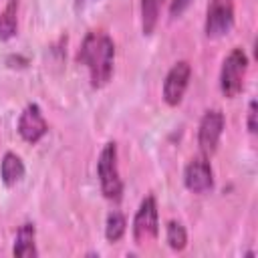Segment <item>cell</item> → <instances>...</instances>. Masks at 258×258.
Wrapping results in <instances>:
<instances>
[{"label": "cell", "instance_id": "obj_1", "mask_svg": "<svg viewBox=\"0 0 258 258\" xmlns=\"http://www.w3.org/2000/svg\"><path fill=\"white\" fill-rule=\"evenodd\" d=\"M77 60L87 67L91 87H95V89L105 87L113 75V64H115L113 38L109 34L97 32V30L87 32L81 46H79Z\"/></svg>", "mask_w": 258, "mask_h": 258}, {"label": "cell", "instance_id": "obj_2", "mask_svg": "<svg viewBox=\"0 0 258 258\" xmlns=\"http://www.w3.org/2000/svg\"><path fill=\"white\" fill-rule=\"evenodd\" d=\"M97 177L101 191L107 200L119 202L123 198V181L119 175V165H117V143L107 141L99 153L97 159Z\"/></svg>", "mask_w": 258, "mask_h": 258}, {"label": "cell", "instance_id": "obj_3", "mask_svg": "<svg viewBox=\"0 0 258 258\" xmlns=\"http://www.w3.org/2000/svg\"><path fill=\"white\" fill-rule=\"evenodd\" d=\"M246 69H248L246 52L240 46L232 48L226 54V58L222 62V69H220V91L224 93V97L232 99V97L242 93Z\"/></svg>", "mask_w": 258, "mask_h": 258}, {"label": "cell", "instance_id": "obj_4", "mask_svg": "<svg viewBox=\"0 0 258 258\" xmlns=\"http://www.w3.org/2000/svg\"><path fill=\"white\" fill-rule=\"evenodd\" d=\"M159 234V216L157 202L153 196H145L133 218V240L137 244H147Z\"/></svg>", "mask_w": 258, "mask_h": 258}, {"label": "cell", "instance_id": "obj_5", "mask_svg": "<svg viewBox=\"0 0 258 258\" xmlns=\"http://www.w3.org/2000/svg\"><path fill=\"white\" fill-rule=\"evenodd\" d=\"M234 26V2L232 0H210L206 10L204 30L210 38H220L228 34Z\"/></svg>", "mask_w": 258, "mask_h": 258}, {"label": "cell", "instance_id": "obj_6", "mask_svg": "<svg viewBox=\"0 0 258 258\" xmlns=\"http://www.w3.org/2000/svg\"><path fill=\"white\" fill-rule=\"evenodd\" d=\"M224 125H226V119H224V113L220 109H208L204 113L200 127H198V145H200L202 155L210 157L218 149Z\"/></svg>", "mask_w": 258, "mask_h": 258}, {"label": "cell", "instance_id": "obj_7", "mask_svg": "<svg viewBox=\"0 0 258 258\" xmlns=\"http://www.w3.org/2000/svg\"><path fill=\"white\" fill-rule=\"evenodd\" d=\"M189 77H191V64L187 60H177L167 71L163 81V101L169 107H175L181 103L183 93L189 85Z\"/></svg>", "mask_w": 258, "mask_h": 258}, {"label": "cell", "instance_id": "obj_8", "mask_svg": "<svg viewBox=\"0 0 258 258\" xmlns=\"http://www.w3.org/2000/svg\"><path fill=\"white\" fill-rule=\"evenodd\" d=\"M16 129H18V135L26 143H38L46 135L48 123H46V119H44V115L36 103H28L22 109L18 123H16Z\"/></svg>", "mask_w": 258, "mask_h": 258}, {"label": "cell", "instance_id": "obj_9", "mask_svg": "<svg viewBox=\"0 0 258 258\" xmlns=\"http://www.w3.org/2000/svg\"><path fill=\"white\" fill-rule=\"evenodd\" d=\"M183 185L194 194H206L214 187V171L206 155L189 159L183 169Z\"/></svg>", "mask_w": 258, "mask_h": 258}, {"label": "cell", "instance_id": "obj_10", "mask_svg": "<svg viewBox=\"0 0 258 258\" xmlns=\"http://www.w3.org/2000/svg\"><path fill=\"white\" fill-rule=\"evenodd\" d=\"M12 254L20 258H36L38 248H36V228L32 222H24L18 226L16 236H14V246Z\"/></svg>", "mask_w": 258, "mask_h": 258}, {"label": "cell", "instance_id": "obj_11", "mask_svg": "<svg viewBox=\"0 0 258 258\" xmlns=\"http://www.w3.org/2000/svg\"><path fill=\"white\" fill-rule=\"evenodd\" d=\"M26 173L24 161L20 159V155H16L14 151H6L2 161H0V179L4 185H16L18 181H22Z\"/></svg>", "mask_w": 258, "mask_h": 258}, {"label": "cell", "instance_id": "obj_12", "mask_svg": "<svg viewBox=\"0 0 258 258\" xmlns=\"http://www.w3.org/2000/svg\"><path fill=\"white\" fill-rule=\"evenodd\" d=\"M18 0H8L0 12V40H10L18 30Z\"/></svg>", "mask_w": 258, "mask_h": 258}, {"label": "cell", "instance_id": "obj_13", "mask_svg": "<svg viewBox=\"0 0 258 258\" xmlns=\"http://www.w3.org/2000/svg\"><path fill=\"white\" fill-rule=\"evenodd\" d=\"M163 0H141V28L143 34H151L157 26L159 20V10H161Z\"/></svg>", "mask_w": 258, "mask_h": 258}, {"label": "cell", "instance_id": "obj_14", "mask_svg": "<svg viewBox=\"0 0 258 258\" xmlns=\"http://www.w3.org/2000/svg\"><path fill=\"white\" fill-rule=\"evenodd\" d=\"M125 230H127V220H125V216H123L119 210L109 212L107 222H105V238H107L109 242H119V240L125 236Z\"/></svg>", "mask_w": 258, "mask_h": 258}, {"label": "cell", "instance_id": "obj_15", "mask_svg": "<svg viewBox=\"0 0 258 258\" xmlns=\"http://www.w3.org/2000/svg\"><path fill=\"white\" fill-rule=\"evenodd\" d=\"M165 240H167L171 250L181 252L187 246V232H185L183 224L177 222V220H169L167 226H165Z\"/></svg>", "mask_w": 258, "mask_h": 258}, {"label": "cell", "instance_id": "obj_16", "mask_svg": "<svg viewBox=\"0 0 258 258\" xmlns=\"http://www.w3.org/2000/svg\"><path fill=\"white\" fill-rule=\"evenodd\" d=\"M189 4H191V0H171V4H169V14H171L173 18H177V16H181V12H183Z\"/></svg>", "mask_w": 258, "mask_h": 258}, {"label": "cell", "instance_id": "obj_17", "mask_svg": "<svg viewBox=\"0 0 258 258\" xmlns=\"http://www.w3.org/2000/svg\"><path fill=\"white\" fill-rule=\"evenodd\" d=\"M248 131L256 133V101L254 99L248 103Z\"/></svg>", "mask_w": 258, "mask_h": 258}, {"label": "cell", "instance_id": "obj_18", "mask_svg": "<svg viewBox=\"0 0 258 258\" xmlns=\"http://www.w3.org/2000/svg\"><path fill=\"white\" fill-rule=\"evenodd\" d=\"M87 2H91V0H75V4H77V6H85Z\"/></svg>", "mask_w": 258, "mask_h": 258}]
</instances>
